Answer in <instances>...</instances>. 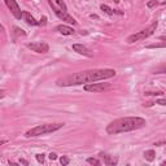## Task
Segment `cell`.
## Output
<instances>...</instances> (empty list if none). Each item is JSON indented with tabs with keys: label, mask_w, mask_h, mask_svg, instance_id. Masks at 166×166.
Returning <instances> with one entry per match:
<instances>
[{
	"label": "cell",
	"mask_w": 166,
	"mask_h": 166,
	"mask_svg": "<svg viewBox=\"0 0 166 166\" xmlns=\"http://www.w3.org/2000/svg\"><path fill=\"white\" fill-rule=\"evenodd\" d=\"M114 75H116V72L113 69H92V70L79 72V73L72 74V75L60 78L57 81V86H62V87L78 86V85H83V83H92L97 81L109 79V78Z\"/></svg>",
	"instance_id": "6da1fadb"
},
{
	"label": "cell",
	"mask_w": 166,
	"mask_h": 166,
	"mask_svg": "<svg viewBox=\"0 0 166 166\" xmlns=\"http://www.w3.org/2000/svg\"><path fill=\"white\" fill-rule=\"evenodd\" d=\"M145 125L147 122L142 117H125V118H118L110 122L107 126V132L110 135H117V134L143 129Z\"/></svg>",
	"instance_id": "7a4b0ae2"
},
{
	"label": "cell",
	"mask_w": 166,
	"mask_h": 166,
	"mask_svg": "<svg viewBox=\"0 0 166 166\" xmlns=\"http://www.w3.org/2000/svg\"><path fill=\"white\" fill-rule=\"evenodd\" d=\"M64 126V123H46V125H39L37 127H34L31 130H29L25 134L26 138H34V136H39V135H46V134H51L55 131L60 130Z\"/></svg>",
	"instance_id": "3957f363"
},
{
	"label": "cell",
	"mask_w": 166,
	"mask_h": 166,
	"mask_svg": "<svg viewBox=\"0 0 166 166\" xmlns=\"http://www.w3.org/2000/svg\"><path fill=\"white\" fill-rule=\"evenodd\" d=\"M157 21L155 24H152L149 27H148L147 30H143V31H139L136 34H134V35H130L127 38V43H135V42H138V40H142V39H145L148 37H151L152 34H153L156 31V29H157Z\"/></svg>",
	"instance_id": "277c9868"
},
{
	"label": "cell",
	"mask_w": 166,
	"mask_h": 166,
	"mask_svg": "<svg viewBox=\"0 0 166 166\" xmlns=\"http://www.w3.org/2000/svg\"><path fill=\"white\" fill-rule=\"evenodd\" d=\"M48 3H49V5H51V8L53 9V12H55V14L59 17L60 20H62V21H65V22H68V24H73V25H75L77 24V21L73 18L72 16H69L66 12H64L61 8H59L56 4L53 3V0H48Z\"/></svg>",
	"instance_id": "5b68a950"
},
{
	"label": "cell",
	"mask_w": 166,
	"mask_h": 166,
	"mask_svg": "<svg viewBox=\"0 0 166 166\" xmlns=\"http://www.w3.org/2000/svg\"><path fill=\"white\" fill-rule=\"evenodd\" d=\"M4 3H5V5L8 7V9L12 12V14L16 17L17 20H21V17H22V11H21L20 5L17 4L16 0H4Z\"/></svg>",
	"instance_id": "8992f818"
},
{
	"label": "cell",
	"mask_w": 166,
	"mask_h": 166,
	"mask_svg": "<svg viewBox=\"0 0 166 166\" xmlns=\"http://www.w3.org/2000/svg\"><path fill=\"white\" fill-rule=\"evenodd\" d=\"M27 48H30L34 52H38V53H46V52L49 51V46L44 42H34V43H29Z\"/></svg>",
	"instance_id": "52a82bcc"
},
{
	"label": "cell",
	"mask_w": 166,
	"mask_h": 166,
	"mask_svg": "<svg viewBox=\"0 0 166 166\" xmlns=\"http://www.w3.org/2000/svg\"><path fill=\"white\" fill-rule=\"evenodd\" d=\"M109 88L108 83H88V85L85 86V90L88 91V92H103Z\"/></svg>",
	"instance_id": "ba28073f"
},
{
	"label": "cell",
	"mask_w": 166,
	"mask_h": 166,
	"mask_svg": "<svg viewBox=\"0 0 166 166\" xmlns=\"http://www.w3.org/2000/svg\"><path fill=\"white\" fill-rule=\"evenodd\" d=\"M73 49L75 52H78V53L87 56V57H92V52H91V49L83 44H73Z\"/></svg>",
	"instance_id": "9c48e42d"
},
{
	"label": "cell",
	"mask_w": 166,
	"mask_h": 166,
	"mask_svg": "<svg viewBox=\"0 0 166 166\" xmlns=\"http://www.w3.org/2000/svg\"><path fill=\"white\" fill-rule=\"evenodd\" d=\"M99 156L104 160V162H105V165H108V166H113V165H116L117 162H118V158H117V157L110 156L108 153H104V152H100Z\"/></svg>",
	"instance_id": "30bf717a"
},
{
	"label": "cell",
	"mask_w": 166,
	"mask_h": 166,
	"mask_svg": "<svg viewBox=\"0 0 166 166\" xmlns=\"http://www.w3.org/2000/svg\"><path fill=\"white\" fill-rule=\"evenodd\" d=\"M56 30L62 34V35H73L74 34V29L70 27V26H66V25H59L57 27H56Z\"/></svg>",
	"instance_id": "8fae6325"
},
{
	"label": "cell",
	"mask_w": 166,
	"mask_h": 166,
	"mask_svg": "<svg viewBox=\"0 0 166 166\" xmlns=\"http://www.w3.org/2000/svg\"><path fill=\"white\" fill-rule=\"evenodd\" d=\"M22 17L25 18V21L27 22L29 25H33V26H35V25H39L38 24V21H35V18L30 14L29 12H22Z\"/></svg>",
	"instance_id": "7c38bea8"
},
{
	"label": "cell",
	"mask_w": 166,
	"mask_h": 166,
	"mask_svg": "<svg viewBox=\"0 0 166 166\" xmlns=\"http://www.w3.org/2000/svg\"><path fill=\"white\" fill-rule=\"evenodd\" d=\"M155 157H156V152L153 149H148V151L144 152V158L147 161H149V162L155 160Z\"/></svg>",
	"instance_id": "4fadbf2b"
},
{
	"label": "cell",
	"mask_w": 166,
	"mask_h": 166,
	"mask_svg": "<svg viewBox=\"0 0 166 166\" xmlns=\"http://www.w3.org/2000/svg\"><path fill=\"white\" fill-rule=\"evenodd\" d=\"M101 11H104V12H105L107 14H109V16L114 14V11H113V9H110V8H109L108 5H104V4L101 5Z\"/></svg>",
	"instance_id": "5bb4252c"
},
{
	"label": "cell",
	"mask_w": 166,
	"mask_h": 166,
	"mask_svg": "<svg viewBox=\"0 0 166 166\" xmlns=\"http://www.w3.org/2000/svg\"><path fill=\"white\" fill-rule=\"evenodd\" d=\"M87 162L91 164V165H100V161H99V160H96V158H92V157L87 158Z\"/></svg>",
	"instance_id": "9a60e30c"
},
{
	"label": "cell",
	"mask_w": 166,
	"mask_h": 166,
	"mask_svg": "<svg viewBox=\"0 0 166 166\" xmlns=\"http://www.w3.org/2000/svg\"><path fill=\"white\" fill-rule=\"evenodd\" d=\"M60 162H61V165H68L69 162H70V160L68 158V157H65V156H62L60 158Z\"/></svg>",
	"instance_id": "2e32d148"
},
{
	"label": "cell",
	"mask_w": 166,
	"mask_h": 166,
	"mask_svg": "<svg viewBox=\"0 0 166 166\" xmlns=\"http://www.w3.org/2000/svg\"><path fill=\"white\" fill-rule=\"evenodd\" d=\"M37 160H38V162L43 164V162H44V155H43V153H39V155H37Z\"/></svg>",
	"instance_id": "e0dca14e"
},
{
	"label": "cell",
	"mask_w": 166,
	"mask_h": 166,
	"mask_svg": "<svg viewBox=\"0 0 166 166\" xmlns=\"http://www.w3.org/2000/svg\"><path fill=\"white\" fill-rule=\"evenodd\" d=\"M162 47H165L164 43H161V44H151V46H148L147 48H162Z\"/></svg>",
	"instance_id": "ac0fdd59"
},
{
	"label": "cell",
	"mask_w": 166,
	"mask_h": 166,
	"mask_svg": "<svg viewBox=\"0 0 166 166\" xmlns=\"http://www.w3.org/2000/svg\"><path fill=\"white\" fill-rule=\"evenodd\" d=\"M145 95H153V96H161V95H164V92H161V91H158V92H145Z\"/></svg>",
	"instance_id": "d6986e66"
},
{
	"label": "cell",
	"mask_w": 166,
	"mask_h": 166,
	"mask_svg": "<svg viewBox=\"0 0 166 166\" xmlns=\"http://www.w3.org/2000/svg\"><path fill=\"white\" fill-rule=\"evenodd\" d=\"M38 24H39V25H43V26H44V25L47 24V17H42V20L39 21Z\"/></svg>",
	"instance_id": "ffe728a7"
},
{
	"label": "cell",
	"mask_w": 166,
	"mask_h": 166,
	"mask_svg": "<svg viewBox=\"0 0 166 166\" xmlns=\"http://www.w3.org/2000/svg\"><path fill=\"white\" fill-rule=\"evenodd\" d=\"M156 4H157V2H156V0H152V2H149V3H148V7H149V8H152V7H155Z\"/></svg>",
	"instance_id": "44dd1931"
},
{
	"label": "cell",
	"mask_w": 166,
	"mask_h": 166,
	"mask_svg": "<svg viewBox=\"0 0 166 166\" xmlns=\"http://www.w3.org/2000/svg\"><path fill=\"white\" fill-rule=\"evenodd\" d=\"M48 157H49V160H52V161H53V160H56V158H57V155H56V153H51L49 156H48Z\"/></svg>",
	"instance_id": "7402d4cb"
},
{
	"label": "cell",
	"mask_w": 166,
	"mask_h": 166,
	"mask_svg": "<svg viewBox=\"0 0 166 166\" xmlns=\"http://www.w3.org/2000/svg\"><path fill=\"white\" fill-rule=\"evenodd\" d=\"M14 30H16V33H17V34H21V35H25V33H24L21 29H18V27H14Z\"/></svg>",
	"instance_id": "603a6c76"
},
{
	"label": "cell",
	"mask_w": 166,
	"mask_h": 166,
	"mask_svg": "<svg viewBox=\"0 0 166 166\" xmlns=\"http://www.w3.org/2000/svg\"><path fill=\"white\" fill-rule=\"evenodd\" d=\"M157 104H160V105H166V101L164 99H161V100H157Z\"/></svg>",
	"instance_id": "cb8c5ba5"
},
{
	"label": "cell",
	"mask_w": 166,
	"mask_h": 166,
	"mask_svg": "<svg viewBox=\"0 0 166 166\" xmlns=\"http://www.w3.org/2000/svg\"><path fill=\"white\" fill-rule=\"evenodd\" d=\"M20 164H22V165H29V162L26 160H24V158H21L20 160Z\"/></svg>",
	"instance_id": "d4e9b609"
},
{
	"label": "cell",
	"mask_w": 166,
	"mask_h": 166,
	"mask_svg": "<svg viewBox=\"0 0 166 166\" xmlns=\"http://www.w3.org/2000/svg\"><path fill=\"white\" fill-rule=\"evenodd\" d=\"M8 140H0V145H2V144H5Z\"/></svg>",
	"instance_id": "484cf974"
},
{
	"label": "cell",
	"mask_w": 166,
	"mask_h": 166,
	"mask_svg": "<svg viewBox=\"0 0 166 166\" xmlns=\"http://www.w3.org/2000/svg\"><path fill=\"white\" fill-rule=\"evenodd\" d=\"M3 96H4V92L3 91H0V97H3Z\"/></svg>",
	"instance_id": "4316f807"
}]
</instances>
